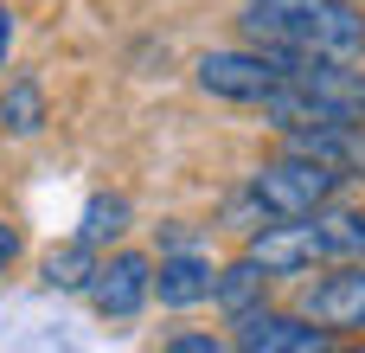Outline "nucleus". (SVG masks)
Instances as JSON below:
<instances>
[{
  "mask_svg": "<svg viewBox=\"0 0 365 353\" xmlns=\"http://www.w3.org/2000/svg\"><path fill=\"white\" fill-rule=\"evenodd\" d=\"M250 45L282 64L302 58H365V6L359 0H250L244 6Z\"/></svg>",
  "mask_w": 365,
  "mask_h": 353,
  "instance_id": "obj_1",
  "label": "nucleus"
},
{
  "mask_svg": "<svg viewBox=\"0 0 365 353\" xmlns=\"http://www.w3.org/2000/svg\"><path fill=\"white\" fill-rule=\"evenodd\" d=\"M346 187L340 167L314 161V154H282V161H263L244 187V206L257 219H308L321 206H334V193Z\"/></svg>",
  "mask_w": 365,
  "mask_h": 353,
  "instance_id": "obj_2",
  "label": "nucleus"
},
{
  "mask_svg": "<svg viewBox=\"0 0 365 353\" xmlns=\"http://www.w3.org/2000/svg\"><path fill=\"white\" fill-rule=\"evenodd\" d=\"M244 257H257V264H263V277H302V270H314V264H334L327 232H321V212L257 225V232H250V244H244Z\"/></svg>",
  "mask_w": 365,
  "mask_h": 353,
  "instance_id": "obj_3",
  "label": "nucleus"
},
{
  "mask_svg": "<svg viewBox=\"0 0 365 353\" xmlns=\"http://www.w3.org/2000/svg\"><path fill=\"white\" fill-rule=\"evenodd\" d=\"M192 77H199L205 96H225V103H263L276 84H289L282 58H269L263 45H250V51H205L192 64Z\"/></svg>",
  "mask_w": 365,
  "mask_h": 353,
  "instance_id": "obj_4",
  "label": "nucleus"
},
{
  "mask_svg": "<svg viewBox=\"0 0 365 353\" xmlns=\"http://www.w3.org/2000/svg\"><path fill=\"white\" fill-rule=\"evenodd\" d=\"M90 309L103 322H135L148 302H154V257L148 251H115V257H96V277H90Z\"/></svg>",
  "mask_w": 365,
  "mask_h": 353,
  "instance_id": "obj_5",
  "label": "nucleus"
},
{
  "mask_svg": "<svg viewBox=\"0 0 365 353\" xmlns=\"http://www.w3.org/2000/svg\"><path fill=\"white\" fill-rule=\"evenodd\" d=\"M295 315H308L327 334H365V264L346 257L340 270H327L321 283H308L302 302H295Z\"/></svg>",
  "mask_w": 365,
  "mask_h": 353,
  "instance_id": "obj_6",
  "label": "nucleus"
},
{
  "mask_svg": "<svg viewBox=\"0 0 365 353\" xmlns=\"http://www.w3.org/2000/svg\"><path fill=\"white\" fill-rule=\"evenodd\" d=\"M231 347H244V353H327L334 334L314 328L308 315H276V309L257 302V309L231 315Z\"/></svg>",
  "mask_w": 365,
  "mask_h": 353,
  "instance_id": "obj_7",
  "label": "nucleus"
},
{
  "mask_svg": "<svg viewBox=\"0 0 365 353\" xmlns=\"http://www.w3.org/2000/svg\"><path fill=\"white\" fill-rule=\"evenodd\" d=\"M289 154H314L327 167H340L346 180H365V116H327L308 129H282Z\"/></svg>",
  "mask_w": 365,
  "mask_h": 353,
  "instance_id": "obj_8",
  "label": "nucleus"
},
{
  "mask_svg": "<svg viewBox=\"0 0 365 353\" xmlns=\"http://www.w3.org/2000/svg\"><path fill=\"white\" fill-rule=\"evenodd\" d=\"M154 296L167 302V309H192V302H212V264L199 257V251H173V257H160L154 264Z\"/></svg>",
  "mask_w": 365,
  "mask_h": 353,
  "instance_id": "obj_9",
  "label": "nucleus"
},
{
  "mask_svg": "<svg viewBox=\"0 0 365 353\" xmlns=\"http://www.w3.org/2000/svg\"><path fill=\"white\" fill-rule=\"evenodd\" d=\"M263 264L257 257H237V264H225V270H212V302L225 309V322L231 315H244V309H257L263 302Z\"/></svg>",
  "mask_w": 365,
  "mask_h": 353,
  "instance_id": "obj_10",
  "label": "nucleus"
},
{
  "mask_svg": "<svg viewBox=\"0 0 365 353\" xmlns=\"http://www.w3.org/2000/svg\"><path fill=\"white\" fill-rule=\"evenodd\" d=\"M90 277H96V244L90 238H71L45 257V289H58V296H83Z\"/></svg>",
  "mask_w": 365,
  "mask_h": 353,
  "instance_id": "obj_11",
  "label": "nucleus"
},
{
  "mask_svg": "<svg viewBox=\"0 0 365 353\" xmlns=\"http://www.w3.org/2000/svg\"><path fill=\"white\" fill-rule=\"evenodd\" d=\"M122 232H128V199H122V193H96V199L83 206V225H77V238H90V244L103 251V244H115Z\"/></svg>",
  "mask_w": 365,
  "mask_h": 353,
  "instance_id": "obj_12",
  "label": "nucleus"
},
{
  "mask_svg": "<svg viewBox=\"0 0 365 353\" xmlns=\"http://www.w3.org/2000/svg\"><path fill=\"white\" fill-rule=\"evenodd\" d=\"M0 129H13V135H38L45 129V96H38V84H6L0 90Z\"/></svg>",
  "mask_w": 365,
  "mask_h": 353,
  "instance_id": "obj_13",
  "label": "nucleus"
},
{
  "mask_svg": "<svg viewBox=\"0 0 365 353\" xmlns=\"http://www.w3.org/2000/svg\"><path fill=\"white\" fill-rule=\"evenodd\" d=\"M321 232H327V251H334V264H365V212H327L321 206Z\"/></svg>",
  "mask_w": 365,
  "mask_h": 353,
  "instance_id": "obj_14",
  "label": "nucleus"
},
{
  "mask_svg": "<svg viewBox=\"0 0 365 353\" xmlns=\"http://www.w3.org/2000/svg\"><path fill=\"white\" fill-rule=\"evenodd\" d=\"M218 334H167V353H218Z\"/></svg>",
  "mask_w": 365,
  "mask_h": 353,
  "instance_id": "obj_15",
  "label": "nucleus"
},
{
  "mask_svg": "<svg viewBox=\"0 0 365 353\" xmlns=\"http://www.w3.org/2000/svg\"><path fill=\"white\" fill-rule=\"evenodd\" d=\"M13 257H19V225H6V219H0V270H6Z\"/></svg>",
  "mask_w": 365,
  "mask_h": 353,
  "instance_id": "obj_16",
  "label": "nucleus"
},
{
  "mask_svg": "<svg viewBox=\"0 0 365 353\" xmlns=\"http://www.w3.org/2000/svg\"><path fill=\"white\" fill-rule=\"evenodd\" d=\"M6 51H13V13L0 6V64H6Z\"/></svg>",
  "mask_w": 365,
  "mask_h": 353,
  "instance_id": "obj_17",
  "label": "nucleus"
}]
</instances>
